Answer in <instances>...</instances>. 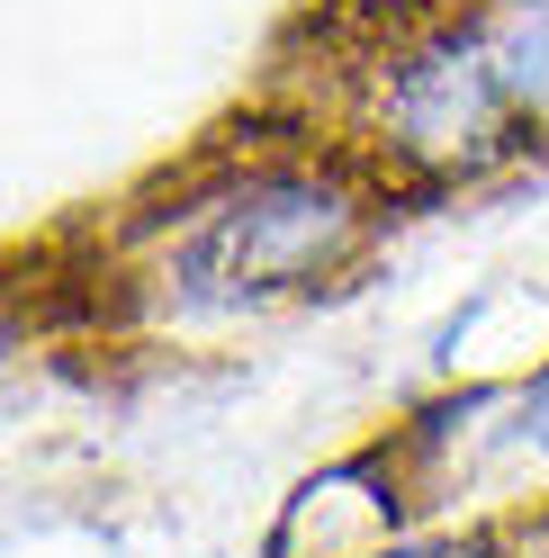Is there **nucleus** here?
Returning a JSON list of instances; mask_svg holds the SVG:
<instances>
[{"label":"nucleus","instance_id":"obj_1","mask_svg":"<svg viewBox=\"0 0 549 558\" xmlns=\"http://www.w3.org/2000/svg\"><path fill=\"white\" fill-rule=\"evenodd\" d=\"M379 198H388V171L369 154H333V145L217 162L135 226L145 298L171 325L261 316L280 298H306L369 253Z\"/></svg>","mask_w":549,"mask_h":558},{"label":"nucleus","instance_id":"obj_2","mask_svg":"<svg viewBox=\"0 0 549 558\" xmlns=\"http://www.w3.org/2000/svg\"><path fill=\"white\" fill-rule=\"evenodd\" d=\"M361 154L388 181H432V190H468L513 171L540 135L513 109V90L496 73V46L477 27V0L424 10L415 27L361 63V109H352Z\"/></svg>","mask_w":549,"mask_h":558},{"label":"nucleus","instance_id":"obj_3","mask_svg":"<svg viewBox=\"0 0 549 558\" xmlns=\"http://www.w3.org/2000/svg\"><path fill=\"white\" fill-rule=\"evenodd\" d=\"M415 496H424V469H415V450H405L396 424H388V441L342 450L333 469L297 477V496L280 505L261 558H361V549H379L396 532H415V522H405Z\"/></svg>","mask_w":549,"mask_h":558},{"label":"nucleus","instance_id":"obj_4","mask_svg":"<svg viewBox=\"0 0 549 558\" xmlns=\"http://www.w3.org/2000/svg\"><path fill=\"white\" fill-rule=\"evenodd\" d=\"M477 27L496 46V73L513 90V109L549 145V0H477Z\"/></svg>","mask_w":549,"mask_h":558},{"label":"nucleus","instance_id":"obj_5","mask_svg":"<svg viewBox=\"0 0 549 558\" xmlns=\"http://www.w3.org/2000/svg\"><path fill=\"white\" fill-rule=\"evenodd\" d=\"M477 469H532V477H549V352L523 378H504V414H496Z\"/></svg>","mask_w":549,"mask_h":558},{"label":"nucleus","instance_id":"obj_6","mask_svg":"<svg viewBox=\"0 0 549 558\" xmlns=\"http://www.w3.org/2000/svg\"><path fill=\"white\" fill-rule=\"evenodd\" d=\"M361 558H504V541L487 522H460V532H396V541L361 549Z\"/></svg>","mask_w":549,"mask_h":558}]
</instances>
